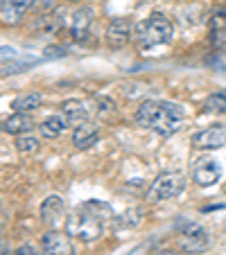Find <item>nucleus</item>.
Returning <instances> with one entry per match:
<instances>
[{
	"instance_id": "obj_1",
	"label": "nucleus",
	"mask_w": 226,
	"mask_h": 255,
	"mask_svg": "<svg viewBox=\"0 0 226 255\" xmlns=\"http://www.w3.org/2000/svg\"><path fill=\"white\" fill-rule=\"evenodd\" d=\"M134 120L143 129L154 131L161 138H170V135L179 133L186 122V113L179 104L168 100H145L143 104L136 109Z\"/></svg>"
},
{
	"instance_id": "obj_2",
	"label": "nucleus",
	"mask_w": 226,
	"mask_h": 255,
	"mask_svg": "<svg viewBox=\"0 0 226 255\" xmlns=\"http://www.w3.org/2000/svg\"><path fill=\"white\" fill-rule=\"evenodd\" d=\"M172 36H174L172 23H170L168 16L159 14V11L149 14L134 29V39L140 50H152V48H159V45H165L172 41Z\"/></svg>"
},
{
	"instance_id": "obj_3",
	"label": "nucleus",
	"mask_w": 226,
	"mask_h": 255,
	"mask_svg": "<svg viewBox=\"0 0 226 255\" xmlns=\"http://www.w3.org/2000/svg\"><path fill=\"white\" fill-rule=\"evenodd\" d=\"M66 233L72 240L91 244V242H97L104 235V219L97 217L93 210H88L86 206H82L66 219Z\"/></svg>"
},
{
	"instance_id": "obj_4",
	"label": "nucleus",
	"mask_w": 226,
	"mask_h": 255,
	"mask_svg": "<svg viewBox=\"0 0 226 255\" xmlns=\"http://www.w3.org/2000/svg\"><path fill=\"white\" fill-rule=\"evenodd\" d=\"M188 185V178L183 172H177V169H170V172H163L156 176V181L149 185L147 194V203H161V201H168V199H174L186 190Z\"/></svg>"
},
{
	"instance_id": "obj_5",
	"label": "nucleus",
	"mask_w": 226,
	"mask_h": 255,
	"mask_svg": "<svg viewBox=\"0 0 226 255\" xmlns=\"http://www.w3.org/2000/svg\"><path fill=\"white\" fill-rule=\"evenodd\" d=\"M179 246L183 253L199 255L211 246L208 231L197 222H181L179 224Z\"/></svg>"
},
{
	"instance_id": "obj_6",
	"label": "nucleus",
	"mask_w": 226,
	"mask_h": 255,
	"mask_svg": "<svg viewBox=\"0 0 226 255\" xmlns=\"http://www.w3.org/2000/svg\"><path fill=\"white\" fill-rule=\"evenodd\" d=\"M222 178V163L211 156H199L193 163V181L199 188H211Z\"/></svg>"
},
{
	"instance_id": "obj_7",
	"label": "nucleus",
	"mask_w": 226,
	"mask_h": 255,
	"mask_svg": "<svg viewBox=\"0 0 226 255\" xmlns=\"http://www.w3.org/2000/svg\"><path fill=\"white\" fill-rule=\"evenodd\" d=\"M93 23H95V9L79 7L70 16V39L75 43H86L93 36Z\"/></svg>"
},
{
	"instance_id": "obj_8",
	"label": "nucleus",
	"mask_w": 226,
	"mask_h": 255,
	"mask_svg": "<svg viewBox=\"0 0 226 255\" xmlns=\"http://www.w3.org/2000/svg\"><path fill=\"white\" fill-rule=\"evenodd\" d=\"M193 147L202 151H215L226 147V125H211L193 135Z\"/></svg>"
},
{
	"instance_id": "obj_9",
	"label": "nucleus",
	"mask_w": 226,
	"mask_h": 255,
	"mask_svg": "<svg viewBox=\"0 0 226 255\" xmlns=\"http://www.w3.org/2000/svg\"><path fill=\"white\" fill-rule=\"evenodd\" d=\"M134 36V25L129 18H113L106 27V45L113 50H122Z\"/></svg>"
},
{
	"instance_id": "obj_10",
	"label": "nucleus",
	"mask_w": 226,
	"mask_h": 255,
	"mask_svg": "<svg viewBox=\"0 0 226 255\" xmlns=\"http://www.w3.org/2000/svg\"><path fill=\"white\" fill-rule=\"evenodd\" d=\"M41 251L45 255H75L72 237L61 231H48L41 237Z\"/></svg>"
},
{
	"instance_id": "obj_11",
	"label": "nucleus",
	"mask_w": 226,
	"mask_h": 255,
	"mask_svg": "<svg viewBox=\"0 0 226 255\" xmlns=\"http://www.w3.org/2000/svg\"><path fill=\"white\" fill-rule=\"evenodd\" d=\"M36 0H2L0 5V23L2 25H18L25 18Z\"/></svg>"
},
{
	"instance_id": "obj_12",
	"label": "nucleus",
	"mask_w": 226,
	"mask_h": 255,
	"mask_svg": "<svg viewBox=\"0 0 226 255\" xmlns=\"http://www.w3.org/2000/svg\"><path fill=\"white\" fill-rule=\"evenodd\" d=\"M100 140V127L95 122L86 120L82 125H75L72 129V144H75V149L84 151V149H91L93 144H97Z\"/></svg>"
},
{
	"instance_id": "obj_13",
	"label": "nucleus",
	"mask_w": 226,
	"mask_h": 255,
	"mask_svg": "<svg viewBox=\"0 0 226 255\" xmlns=\"http://www.w3.org/2000/svg\"><path fill=\"white\" fill-rule=\"evenodd\" d=\"M95 111L91 102H84V100H66L61 104V113L66 116V120L70 125H82L91 118V113Z\"/></svg>"
},
{
	"instance_id": "obj_14",
	"label": "nucleus",
	"mask_w": 226,
	"mask_h": 255,
	"mask_svg": "<svg viewBox=\"0 0 226 255\" xmlns=\"http://www.w3.org/2000/svg\"><path fill=\"white\" fill-rule=\"evenodd\" d=\"M63 215H66V203H63V199L59 194H50V197L43 199V203H41V219L45 224H57L59 219H63Z\"/></svg>"
},
{
	"instance_id": "obj_15",
	"label": "nucleus",
	"mask_w": 226,
	"mask_h": 255,
	"mask_svg": "<svg viewBox=\"0 0 226 255\" xmlns=\"http://www.w3.org/2000/svg\"><path fill=\"white\" fill-rule=\"evenodd\" d=\"M68 125H70V122L66 120V116H63V113H54V116H48L43 122H41L39 131H41V135H43V138L57 140L59 135H63V131L68 129Z\"/></svg>"
},
{
	"instance_id": "obj_16",
	"label": "nucleus",
	"mask_w": 226,
	"mask_h": 255,
	"mask_svg": "<svg viewBox=\"0 0 226 255\" xmlns=\"http://www.w3.org/2000/svg\"><path fill=\"white\" fill-rule=\"evenodd\" d=\"M34 127L32 118L27 116V113H18L14 111L9 118H7L5 122H2V131L9 135H23V133H29Z\"/></svg>"
},
{
	"instance_id": "obj_17",
	"label": "nucleus",
	"mask_w": 226,
	"mask_h": 255,
	"mask_svg": "<svg viewBox=\"0 0 226 255\" xmlns=\"http://www.w3.org/2000/svg\"><path fill=\"white\" fill-rule=\"evenodd\" d=\"M143 219H145V210L143 208H127L122 215H118V217H113V228L116 231H131V228H136V226H140L143 224Z\"/></svg>"
},
{
	"instance_id": "obj_18",
	"label": "nucleus",
	"mask_w": 226,
	"mask_h": 255,
	"mask_svg": "<svg viewBox=\"0 0 226 255\" xmlns=\"http://www.w3.org/2000/svg\"><path fill=\"white\" fill-rule=\"evenodd\" d=\"M41 102H43V97H41V93H25V95H20V97H16L14 100V111H18V113H32V111H36L41 106Z\"/></svg>"
},
{
	"instance_id": "obj_19",
	"label": "nucleus",
	"mask_w": 226,
	"mask_h": 255,
	"mask_svg": "<svg viewBox=\"0 0 226 255\" xmlns=\"http://www.w3.org/2000/svg\"><path fill=\"white\" fill-rule=\"evenodd\" d=\"M204 111L206 113H222L226 116V88L215 91L204 100Z\"/></svg>"
},
{
	"instance_id": "obj_20",
	"label": "nucleus",
	"mask_w": 226,
	"mask_h": 255,
	"mask_svg": "<svg viewBox=\"0 0 226 255\" xmlns=\"http://www.w3.org/2000/svg\"><path fill=\"white\" fill-rule=\"evenodd\" d=\"M61 25H63V16L61 14H48V16H43V18L39 20V29L45 34V36L57 34L59 29H61Z\"/></svg>"
},
{
	"instance_id": "obj_21",
	"label": "nucleus",
	"mask_w": 226,
	"mask_h": 255,
	"mask_svg": "<svg viewBox=\"0 0 226 255\" xmlns=\"http://www.w3.org/2000/svg\"><path fill=\"white\" fill-rule=\"evenodd\" d=\"M39 138L32 133H23V135H16V149L20 154H34V151L39 149Z\"/></svg>"
},
{
	"instance_id": "obj_22",
	"label": "nucleus",
	"mask_w": 226,
	"mask_h": 255,
	"mask_svg": "<svg viewBox=\"0 0 226 255\" xmlns=\"http://www.w3.org/2000/svg\"><path fill=\"white\" fill-rule=\"evenodd\" d=\"M208 23H211V29L217 34H222L226 29V9H215L211 14V18H208Z\"/></svg>"
},
{
	"instance_id": "obj_23",
	"label": "nucleus",
	"mask_w": 226,
	"mask_h": 255,
	"mask_svg": "<svg viewBox=\"0 0 226 255\" xmlns=\"http://www.w3.org/2000/svg\"><path fill=\"white\" fill-rule=\"evenodd\" d=\"M97 111H100L102 116L113 113V111H116V102L111 100V97H97Z\"/></svg>"
},
{
	"instance_id": "obj_24",
	"label": "nucleus",
	"mask_w": 226,
	"mask_h": 255,
	"mask_svg": "<svg viewBox=\"0 0 226 255\" xmlns=\"http://www.w3.org/2000/svg\"><path fill=\"white\" fill-rule=\"evenodd\" d=\"M11 255H45V253L43 251H36V246H32V244H23V246H18Z\"/></svg>"
},
{
	"instance_id": "obj_25",
	"label": "nucleus",
	"mask_w": 226,
	"mask_h": 255,
	"mask_svg": "<svg viewBox=\"0 0 226 255\" xmlns=\"http://www.w3.org/2000/svg\"><path fill=\"white\" fill-rule=\"evenodd\" d=\"M0 255H11L9 242H7V237H2V235H0Z\"/></svg>"
},
{
	"instance_id": "obj_26",
	"label": "nucleus",
	"mask_w": 226,
	"mask_h": 255,
	"mask_svg": "<svg viewBox=\"0 0 226 255\" xmlns=\"http://www.w3.org/2000/svg\"><path fill=\"white\" fill-rule=\"evenodd\" d=\"M59 0H41V7L43 9H54V5H57Z\"/></svg>"
},
{
	"instance_id": "obj_27",
	"label": "nucleus",
	"mask_w": 226,
	"mask_h": 255,
	"mask_svg": "<svg viewBox=\"0 0 226 255\" xmlns=\"http://www.w3.org/2000/svg\"><path fill=\"white\" fill-rule=\"evenodd\" d=\"M154 255H179V253H174V251H156Z\"/></svg>"
},
{
	"instance_id": "obj_28",
	"label": "nucleus",
	"mask_w": 226,
	"mask_h": 255,
	"mask_svg": "<svg viewBox=\"0 0 226 255\" xmlns=\"http://www.w3.org/2000/svg\"><path fill=\"white\" fill-rule=\"evenodd\" d=\"M0 5H2V0H0Z\"/></svg>"
}]
</instances>
